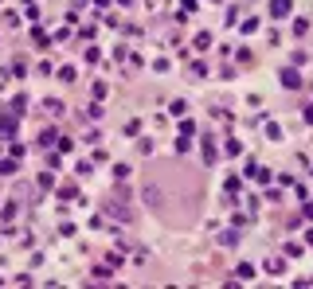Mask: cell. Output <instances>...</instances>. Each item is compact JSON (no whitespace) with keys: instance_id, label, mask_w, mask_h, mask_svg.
<instances>
[{"instance_id":"cell-1","label":"cell","mask_w":313,"mask_h":289,"mask_svg":"<svg viewBox=\"0 0 313 289\" xmlns=\"http://www.w3.org/2000/svg\"><path fill=\"white\" fill-rule=\"evenodd\" d=\"M282 86H290V90H298V86H302V82H298V70H294V66H286V70H282Z\"/></svg>"},{"instance_id":"cell-3","label":"cell","mask_w":313,"mask_h":289,"mask_svg":"<svg viewBox=\"0 0 313 289\" xmlns=\"http://www.w3.org/2000/svg\"><path fill=\"white\" fill-rule=\"evenodd\" d=\"M306 121H310V125H313V106H306Z\"/></svg>"},{"instance_id":"cell-2","label":"cell","mask_w":313,"mask_h":289,"mask_svg":"<svg viewBox=\"0 0 313 289\" xmlns=\"http://www.w3.org/2000/svg\"><path fill=\"white\" fill-rule=\"evenodd\" d=\"M270 12H274V16H286V12H290V0H274Z\"/></svg>"},{"instance_id":"cell-4","label":"cell","mask_w":313,"mask_h":289,"mask_svg":"<svg viewBox=\"0 0 313 289\" xmlns=\"http://www.w3.org/2000/svg\"><path fill=\"white\" fill-rule=\"evenodd\" d=\"M306 242H310V246H313V231H310V234H306Z\"/></svg>"}]
</instances>
